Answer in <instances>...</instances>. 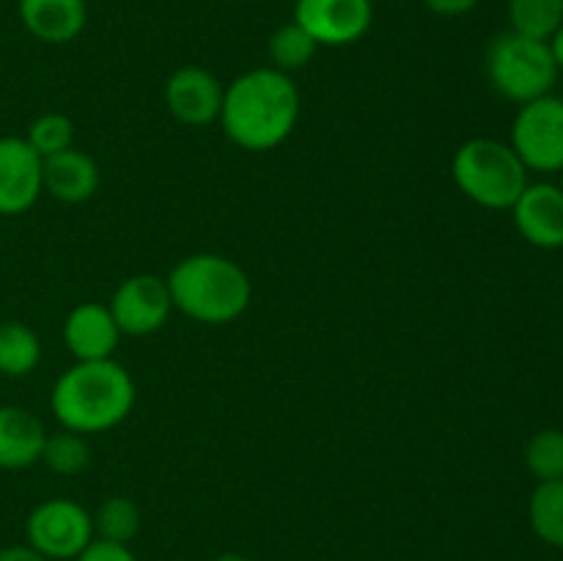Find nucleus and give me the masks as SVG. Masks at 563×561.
<instances>
[{
	"label": "nucleus",
	"instance_id": "1",
	"mask_svg": "<svg viewBox=\"0 0 563 561\" xmlns=\"http://www.w3.org/2000/svg\"><path fill=\"white\" fill-rule=\"evenodd\" d=\"M300 108L297 82L275 66H258L225 88L218 121L229 141L245 152H269L289 141Z\"/></svg>",
	"mask_w": 563,
	"mask_h": 561
},
{
	"label": "nucleus",
	"instance_id": "2",
	"mask_svg": "<svg viewBox=\"0 0 563 561\" xmlns=\"http://www.w3.org/2000/svg\"><path fill=\"white\" fill-rule=\"evenodd\" d=\"M135 380L119 361H77L55 380L49 410L69 432L97 435L119 427L135 407Z\"/></svg>",
	"mask_w": 563,
	"mask_h": 561
},
{
	"label": "nucleus",
	"instance_id": "3",
	"mask_svg": "<svg viewBox=\"0 0 563 561\" xmlns=\"http://www.w3.org/2000/svg\"><path fill=\"white\" fill-rule=\"evenodd\" d=\"M176 311L201 324H225L247 311L253 297L245 270L220 253H192L165 278Z\"/></svg>",
	"mask_w": 563,
	"mask_h": 561
},
{
	"label": "nucleus",
	"instance_id": "4",
	"mask_svg": "<svg viewBox=\"0 0 563 561\" xmlns=\"http://www.w3.org/2000/svg\"><path fill=\"white\" fill-rule=\"evenodd\" d=\"M456 187L484 209H511L528 187V168L515 148L495 138H471L451 160Z\"/></svg>",
	"mask_w": 563,
	"mask_h": 561
},
{
	"label": "nucleus",
	"instance_id": "5",
	"mask_svg": "<svg viewBox=\"0 0 563 561\" xmlns=\"http://www.w3.org/2000/svg\"><path fill=\"white\" fill-rule=\"evenodd\" d=\"M484 66H487V80L495 94L515 105L553 94L561 75L548 42L515 31L498 33L489 42Z\"/></svg>",
	"mask_w": 563,
	"mask_h": 561
},
{
	"label": "nucleus",
	"instance_id": "6",
	"mask_svg": "<svg viewBox=\"0 0 563 561\" xmlns=\"http://www.w3.org/2000/svg\"><path fill=\"white\" fill-rule=\"evenodd\" d=\"M528 174H561L563 170V97L544 94L520 105L511 121V141Z\"/></svg>",
	"mask_w": 563,
	"mask_h": 561
},
{
	"label": "nucleus",
	"instance_id": "7",
	"mask_svg": "<svg viewBox=\"0 0 563 561\" xmlns=\"http://www.w3.org/2000/svg\"><path fill=\"white\" fill-rule=\"evenodd\" d=\"M25 537L47 561H75L93 539L91 512L71 498L42 501L27 515Z\"/></svg>",
	"mask_w": 563,
	"mask_h": 561
},
{
	"label": "nucleus",
	"instance_id": "8",
	"mask_svg": "<svg viewBox=\"0 0 563 561\" xmlns=\"http://www.w3.org/2000/svg\"><path fill=\"white\" fill-rule=\"evenodd\" d=\"M319 47L361 42L374 22L372 0H297L295 20Z\"/></svg>",
	"mask_w": 563,
	"mask_h": 561
},
{
	"label": "nucleus",
	"instance_id": "9",
	"mask_svg": "<svg viewBox=\"0 0 563 561\" xmlns=\"http://www.w3.org/2000/svg\"><path fill=\"white\" fill-rule=\"evenodd\" d=\"M110 314H113L115 324H119L121 336H152L163 330L168 322L174 302H170V292L165 278L159 275H130L115 286L113 297H110Z\"/></svg>",
	"mask_w": 563,
	"mask_h": 561
},
{
	"label": "nucleus",
	"instance_id": "10",
	"mask_svg": "<svg viewBox=\"0 0 563 561\" xmlns=\"http://www.w3.org/2000/svg\"><path fill=\"white\" fill-rule=\"evenodd\" d=\"M509 212L528 245L542 251L563 248V190L559 182H528Z\"/></svg>",
	"mask_w": 563,
	"mask_h": 561
},
{
	"label": "nucleus",
	"instance_id": "11",
	"mask_svg": "<svg viewBox=\"0 0 563 561\" xmlns=\"http://www.w3.org/2000/svg\"><path fill=\"white\" fill-rule=\"evenodd\" d=\"M223 91L218 77L201 66H181L165 80V105L170 116L187 127H209L220 119Z\"/></svg>",
	"mask_w": 563,
	"mask_h": 561
},
{
	"label": "nucleus",
	"instance_id": "12",
	"mask_svg": "<svg viewBox=\"0 0 563 561\" xmlns=\"http://www.w3.org/2000/svg\"><path fill=\"white\" fill-rule=\"evenodd\" d=\"M42 193V157L25 138H0V215L27 212Z\"/></svg>",
	"mask_w": 563,
	"mask_h": 561
},
{
	"label": "nucleus",
	"instance_id": "13",
	"mask_svg": "<svg viewBox=\"0 0 563 561\" xmlns=\"http://www.w3.org/2000/svg\"><path fill=\"white\" fill-rule=\"evenodd\" d=\"M121 330L113 314L102 302H80L64 322V341L77 361H104L113 358Z\"/></svg>",
	"mask_w": 563,
	"mask_h": 561
},
{
	"label": "nucleus",
	"instance_id": "14",
	"mask_svg": "<svg viewBox=\"0 0 563 561\" xmlns=\"http://www.w3.org/2000/svg\"><path fill=\"white\" fill-rule=\"evenodd\" d=\"M20 22L44 44H69L86 31V0H16Z\"/></svg>",
	"mask_w": 563,
	"mask_h": 561
},
{
	"label": "nucleus",
	"instance_id": "15",
	"mask_svg": "<svg viewBox=\"0 0 563 561\" xmlns=\"http://www.w3.org/2000/svg\"><path fill=\"white\" fill-rule=\"evenodd\" d=\"M44 193L64 204H82L97 193L99 168L91 154L80 148H64L42 160Z\"/></svg>",
	"mask_w": 563,
	"mask_h": 561
},
{
	"label": "nucleus",
	"instance_id": "16",
	"mask_svg": "<svg viewBox=\"0 0 563 561\" xmlns=\"http://www.w3.org/2000/svg\"><path fill=\"white\" fill-rule=\"evenodd\" d=\"M47 429L31 410L0 405V468L22 471L42 460Z\"/></svg>",
	"mask_w": 563,
	"mask_h": 561
},
{
	"label": "nucleus",
	"instance_id": "17",
	"mask_svg": "<svg viewBox=\"0 0 563 561\" xmlns=\"http://www.w3.org/2000/svg\"><path fill=\"white\" fill-rule=\"evenodd\" d=\"M42 361V341L25 322H0V374L27 377Z\"/></svg>",
	"mask_w": 563,
	"mask_h": 561
},
{
	"label": "nucleus",
	"instance_id": "18",
	"mask_svg": "<svg viewBox=\"0 0 563 561\" xmlns=\"http://www.w3.org/2000/svg\"><path fill=\"white\" fill-rule=\"evenodd\" d=\"M528 520L544 544L563 550V479L537 484L528 501Z\"/></svg>",
	"mask_w": 563,
	"mask_h": 561
},
{
	"label": "nucleus",
	"instance_id": "19",
	"mask_svg": "<svg viewBox=\"0 0 563 561\" xmlns=\"http://www.w3.org/2000/svg\"><path fill=\"white\" fill-rule=\"evenodd\" d=\"M93 520V537L108 539V542L130 544L141 531V509L132 498L124 495H110L99 504V509L91 515Z\"/></svg>",
	"mask_w": 563,
	"mask_h": 561
},
{
	"label": "nucleus",
	"instance_id": "20",
	"mask_svg": "<svg viewBox=\"0 0 563 561\" xmlns=\"http://www.w3.org/2000/svg\"><path fill=\"white\" fill-rule=\"evenodd\" d=\"M509 31L550 42L563 22V0H509Z\"/></svg>",
	"mask_w": 563,
	"mask_h": 561
},
{
	"label": "nucleus",
	"instance_id": "21",
	"mask_svg": "<svg viewBox=\"0 0 563 561\" xmlns=\"http://www.w3.org/2000/svg\"><path fill=\"white\" fill-rule=\"evenodd\" d=\"M42 462L58 476H77V473L91 465V446L80 432L60 429V432L47 435V440H44Z\"/></svg>",
	"mask_w": 563,
	"mask_h": 561
},
{
	"label": "nucleus",
	"instance_id": "22",
	"mask_svg": "<svg viewBox=\"0 0 563 561\" xmlns=\"http://www.w3.org/2000/svg\"><path fill=\"white\" fill-rule=\"evenodd\" d=\"M317 50L319 44L313 42V38L308 36L297 22L280 25L278 31L269 36V44H267V53H269V61H273V66L275 69L286 72V75L311 64Z\"/></svg>",
	"mask_w": 563,
	"mask_h": 561
},
{
	"label": "nucleus",
	"instance_id": "23",
	"mask_svg": "<svg viewBox=\"0 0 563 561\" xmlns=\"http://www.w3.org/2000/svg\"><path fill=\"white\" fill-rule=\"evenodd\" d=\"M526 468L537 482L563 479V429H539L526 443Z\"/></svg>",
	"mask_w": 563,
	"mask_h": 561
},
{
	"label": "nucleus",
	"instance_id": "24",
	"mask_svg": "<svg viewBox=\"0 0 563 561\" xmlns=\"http://www.w3.org/2000/svg\"><path fill=\"white\" fill-rule=\"evenodd\" d=\"M25 141L31 143L33 152L44 160L49 157V154L71 148V143H75V124H71L69 116L64 113H42L38 119L31 121Z\"/></svg>",
	"mask_w": 563,
	"mask_h": 561
},
{
	"label": "nucleus",
	"instance_id": "25",
	"mask_svg": "<svg viewBox=\"0 0 563 561\" xmlns=\"http://www.w3.org/2000/svg\"><path fill=\"white\" fill-rule=\"evenodd\" d=\"M75 561H137V556L132 553L130 544L108 542V539L93 537L91 544Z\"/></svg>",
	"mask_w": 563,
	"mask_h": 561
},
{
	"label": "nucleus",
	"instance_id": "26",
	"mask_svg": "<svg viewBox=\"0 0 563 561\" xmlns=\"http://www.w3.org/2000/svg\"><path fill=\"white\" fill-rule=\"evenodd\" d=\"M478 3H482V0H423V6L438 16H465L471 14Z\"/></svg>",
	"mask_w": 563,
	"mask_h": 561
},
{
	"label": "nucleus",
	"instance_id": "27",
	"mask_svg": "<svg viewBox=\"0 0 563 561\" xmlns=\"http://www.w3.org/2000/svg\"><path fill=\"white\" fill-rule=\"evenodd\" d=\"M0 561H47L36 548L31 544H9V548H0Z\"/></svg>",
	"mask_w": 563,
	"mask_h": 561
},
{
	"label": "nucleus",
	"instance_id": "28",
	"mask_svg": "<svg viewBox=\"0 0 563 561\" xmlns=\"http://www.w3.org/2000/svg\"><path fill=\"white\" fill-rule=\"evenodd\" d=\"M548 44H550V53H553V58H555V66H559V72H563V22H561L559 31L550 36Z\"/></svg>",
	"mask_w": 563,
	"mask_h": 561
},
{
	"label": "nucleus",
	"instance_id": "29",
	"mask_svg": "<svg viewBox=\"0 0 563 561\" xmlns=\"http://www.w3.org/2000/svg\"><path fill=\"white\" fill-rule=\"evenodd\" d=\"M212 561H251V559L242 553H220V556H214Z\"/></svg>",
	"mask_w": 563,
	"mask_h": 561
},
{
	"label": "nucleus",
	"instance_id": "30",
	"mask_svg": "<svg viewBox=\"0 0 563 561\" xmlns=\"http://www.w3.org/2000/svg\"><path fill=\"white\" fill-rule=\"evenodd\" d=\"M559 176H561V179H559V187H561V190H563V170H561V174H559Z\"/></svg>",
	"mask_w": 563,
	"mask_h": 561
}]
</instances>
